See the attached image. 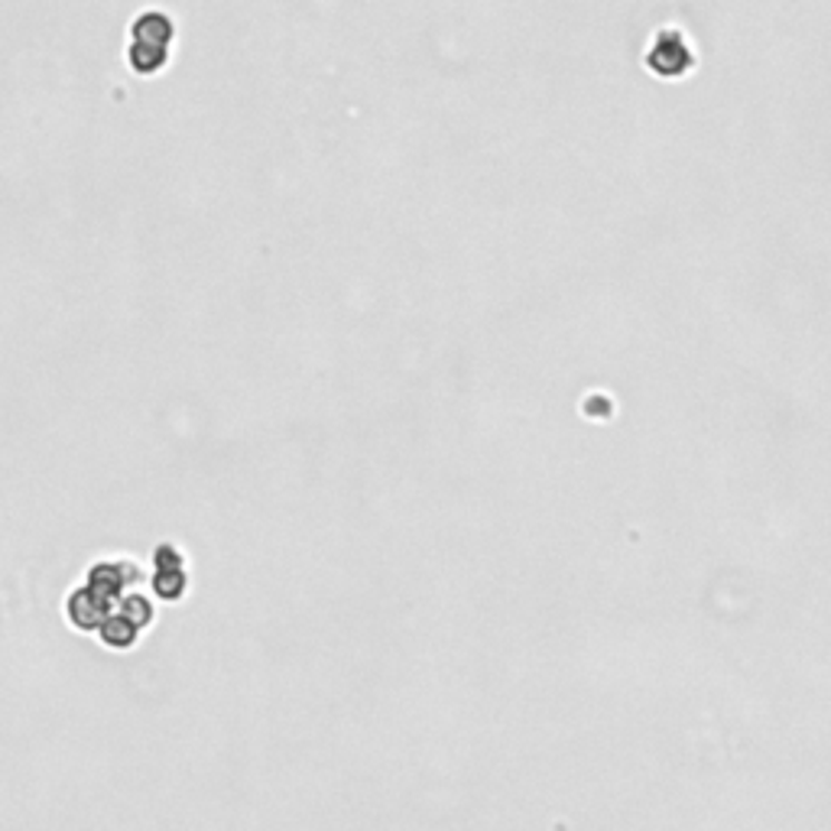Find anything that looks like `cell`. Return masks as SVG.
Wrapping results in <instances>:
<instances>
[{"label": "cell", "instance_id": "cell-8", "mask_svg": "<svg viewBox=\"0 0 831 831\" xmlns=\"http://www.w3.org/2000/svg\"><path fill=\"white\" fill-rule=\"evenodd\" d=\"M581 410L585 416H610L614 413V400L607 390H588V397L581 400Z\"/></svg>", "mask_w": 831, "mask_h": 831}, {"label": "cell", "instance_id": "cell-2", "mask_svg": "<svg viewBox=\"0 0 831 831\" xmlns=\"http://www.w3.org/2000/svg\"><path fill=\"white\" fill-rule=\"evenodd\" d=\"M140 578V563L137 559H127V556H101L95 559L91 566L85 568V585H91L101 598H108L111 605H117L130 585Z\"/></svg>", "mask_w": 831, "mask_h": 831}, {"label": "cell", "instance_id": "cell-7", "mask_svg": "<svg viewBox=\"0 0 831 831\" xmlns=\"http://www.w3.org/2000/svg\"><path fill=\"white\" fill-rule=\"evenodd\" d=\"M117 610L127 614L140 630H147L153 620H156V605H153L150 595H144V592H127V595L117 602Z\"/></svg>", "mask_w": 831, "mask_h": 831}, {"label": "cell", "instance_id": "cell-6", "mask_svg": "<svg viewBox=\"0 0 831 831\" xmlns=\"http://www.w3.org/2000/svg\"><path fill=\"white\" fill-rule=\"evenodd\" d=\"M140 627L127 617V614H120L117 607L111 610V617L101 624V630H98V641L105 643L108 649H134L137 641H140Z\"/></svg>", "mask_w": 831, "mask_h": 831}, {"label": "cell", "instance_id": "cell-1", "mask_svg": "<svg viewBox=\"0 0 831 831\" xmlns=\"http://www.w3.org/2000/svg\"><path fill=\"white\" fill-rule=\"evenodd\" d=\"M643 66L659 78H680L695 66V49L692 39L676 23H663L653 30L643 49Z\"/></svg>", "mask_w": 831, "mask_h": 831}, {"label": "cell", "instance_id": "cell-5", "mask_svg": "<svg viewBox=\"0 0 831 831\" xmlns=\"http://www.w3.org/2000/svg\"><path fill=\"white\" fill-rule=\"evenodd\" d=\"M124 59H127V66L137 76H153V72H159L169 62V49L153 46V42H140V39H127Z\"/></svg>", "mask_w": 831, "mask_h": 831}, {"label": "cell", "instance_id": "cell-3", "mask_svg": "<svg viewBox=\"0 0 831 831\" xmlns=\"http://www.w3.org/2000/svg\"><path fill=\"white\" fill-rule=\"evenodd\" d=\"M117 605H111L108 598H101L91 585L78 581L69 588L66 595V617L76 630H88V634H98L101 624L111 617V610Z\"/></svg>", "mask_w": 831, "mask_h": 831}, {"label": "cell", "instance_id": "cell-4", "mask_svg": "<svg viewBox=\"0 0 831 831\" xmlns=\"http://www.w3.org/2000/svg\"><path fill=\"white\" fill-rule=\"evenodd\" d=\"M127 39H140V42L169 49L176 39V20L163 7H140L127 23Z\"/></svg>", "mask_w": 831, "mask_h": 831}]
</instances>
